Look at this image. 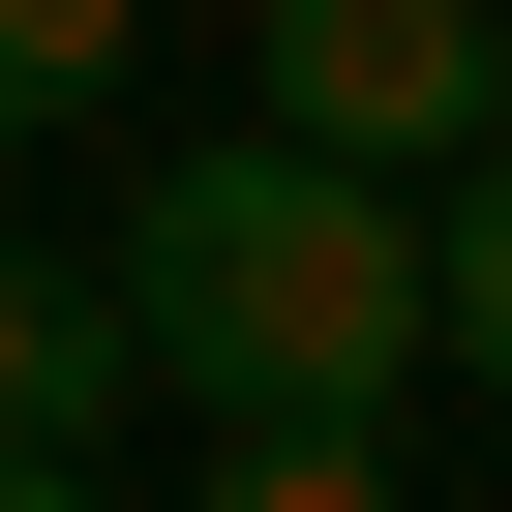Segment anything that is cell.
Returning a JSON list of instances; mask_svg holds the SVG:
<instances>
[{
  "label": "cell",
  "instance_id": "obj_5",
  "mask_svg": "<svg viewBox=\"0 0 512 512\" xmlns=\"http://www.w3.org/2000/svg\"><path fill=\"white\" fill-rule=\"evenodd\" d=\"M121 31H151V0H0V151L91 121V91H121Z\"/></svg>",
  "mask_w": 512,
  "mask_h": 512
},
{
  "label": "cell",
  "instance_id": "obj_4",
  "mask_svg": "<svg viewBox=\"0 0 512 512\" xmlns=\"http://www.w3.org/2000/svg\"><path fill=\"white\" fill-rule=\"evenodd\" d=\"M422 362H482V392H512V151L422 211Z\"/></svg>",
  "mask_w": 512,
  "mask_h": 512
},
{
  "label": "cell",
  "instance_id": "obj_6",
  "mask_svg": "<svg viewBox=\"0 0 512 512\" xmlns=\"http://www.w3.org/2000/svg\"><path fill=\"white\" fill-rule=\"evenodd\" d=\"M181 512H392V422H272V452H211Z\"/></svg>",
  "mask_w": 512,
  "mask_h": 512
},
{
  "label": "cell",
  "instance_id": "obj_2",
  "mask_svg": "<svg viewBox=\"0 0 512 512\" xmlns=\"http://www.w3.org/2000/svg\"><path fill=\"white\" fill-rule=\"evenodd\" d=\"M272 151H332V181H482V151H512V0H272Z\"/></svg>",
  "mask_w": 512,
  "mask_h": 512
},
{
  "label": "cell",
  "instance_id": "obj_7",
  "mask_svg": "<svg viewBox=\"0 0 512 512\" xmlns=\"http://www.w3.org/2000/svg\"><path fill=\"white\" fill-rule=\"evenodd\" d=\"M0 512H121V482H0Z\"/></svg>",
  "mask_w": 512,
  "mask_h": 512
},
{
  "label": "cell",
  "instance_id": "obj_3",
  "mask_svg": "<svg viewBox=\"0 0 512 512\" xmlns=\"http://www.w3.org/2000/svg\"><path fill=\"white\" fill-rule=\"evenodd\" d=\"M121 272H61V241H0V482H91L121 452Z\"/></svg>",
  "mask_w": 512,
  "mask_h": 512
},
{
  "label": "cell",
  "instance_id": "obj_1",
  "mask_svg": "<svg viewBox=\"0 0 512 512\" xmlns=\"http://www.w3.org/2000/svg\"><path fill=\"white\" fill-rule=\"evenodd\" d=\"M121 362L151 392H211V452H272V422H392L422 392V211L392 181H332V151H181L151 211H121Z\"/></svg>",
  "mask_w": 512,
  "mask_h": 512
}]
</instances>
